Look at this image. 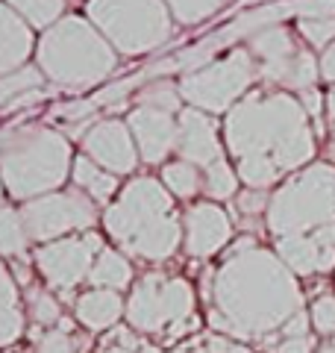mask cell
<instances>
[{"label":"cell","mask_w":335,"mask_h":353,"mask_svg":"<svg viewBox=\"0 0 335 353\" xmlns=\"http://www.w3.org/2000/svg\"><path fill=\"white\" fill-rule=\"evenodd\" d=\"M223 148L244 185L267 189L315 157V136L309 112L294 94L253 88L223 118Z\"/></svg>","instance_id":"6da1fadb"},{"label":"cell","mask_w":335,"mask_h":353,"mask_svg":"<svg viewBox=\"0 0 335 353\" xmlns=\"http://www.w3.org/2000/svg\"><path fill=\"white\" fill-rule=\"evenodd\" d=\"M212 327L241 339L283 330L288 318L300 312V289L292 268L276 253L259 248L230 256L221 265L212 280Z\"/></svg>","instance_id":"7a4b0ae2"},{"label":"cell","mask_w":335,"mask_h":353,"mask_svg":"<svg viewBox=\"0 0 335 353\" xmlns=\"http://www.w3.org/2000/svg\"><path fill=\"white\" fill-rule=\"evenodd\" d=\"M103 227L127 256L148 262L171 259L183 245V218L174 209V194L153 176L130 180L106 206Z\"/></svg>","instance_id":"3957f363"},{"label":"cell","mask_w":335,"mask_h":353,"mask_svg":"<svg viewBox=\"0 0 335 353\" xmlns=\"http://www.w3.org/2000/svg\"><path fill=\"white\" fill-rule=\"evenodd\" d=\"M36 65L59 92L80 94L106 83L118 68V50L85 15H65L41 32Z\"/></svg>","instance_id":"277c9868"},{"label":"cell","mask_w":335,"mask_h":353,"mask_svg":"<svg viewBox=\"0 0 335 353\" xmlns=\"http://www.w3.org/2000/svg\"><path fill=\"white\" fill-rule=\"evenodd\" d=\"M74 159L68 136L53 127L27 124L0 136V183L21 203L59 192L71 176Z\"/></svg>","instance_id":"5b68a950"},{"label":"cell","mask_w":335,"mask_h":353,"mask_svg":"<svg viewBox=\"0 0 335 353\" xmlns=\"http://www.w3.org/2000/svg\"><path fill=\"white\" fill-rule=\"evenodd\" d=\"M85 18L103 32L118 57H144L174 36V15L165 0H88Z\"/></svg>","instance_id":"8992f818"},{"label":"cell","mask_w":335,"mask_h":353,"mask_svg":"<svg viewBox=\"0 0 335 353\" xmlns=\"http://www.w3.org/2000/svg\"><path fill=\"white\" fill-rule=\"evenodd\" d=\"M335 224V168L309 165L271 194L267 227L276 239L315 233Z\"/></svg>","instance_id":"52a82bcc"},{"label":"cell","mask_w":335,"mask_h":353,"mask_svg":"<svg viewBox=\"0 0 335 353\" xmlns=\"http://www.w3.org/2000/svg\"><path fill=\"white\" fill-rule=\"evenodd\" d=\"M259 77L247 48H232L215 62L180 77V94L188 106L209 115H223L253 92Z\"/></svg>","instance_id":"ba28073f"},{"label":"cell","mask_w":335,"mask_h":353,"mask_svg":"<svg viewBox=\"0 0 335 353\" xmlns=\"http://www.w3.org/2000/svg\"><path fill=\"white\" fill-rule=\"evenodd\" d=\"M262 80L274 83L283 92H309L321 77V59L297 41V36L283 24L265 27L244 41Z\"/></svg>","instance_id":"9c48e42d"},{"label":"cell","mask_w":335,"mask_h":353,"mask_svg":"<svg viewBox=\"0 0 335 353\" xmlns=\"http://www.w3.org/2000/svg\"><path fill=\"white\" fill-rule=\"evenodd\" d=\"M194 289L192 283L183 277H165V274H144V277L132 285L130 301H127V318L130 324L141 330V333H159V330H171V339L180 333H188L194 318Z\"/></svg>","instance_id":"30bf717a"},{"label":"cell","mask_w":335,"mask_h":353,"mask_svg":"<svg viewBox=\"0 0 335 353\" xmlns=\"http://www.w3.org/2000/svg\"><path fill=\"white\" fill-rule=\"evenodd\" d=\"M21 218H24L30 241L50 245L56 239L88 233L97 224V206L85 192L74 185V189L50 192L24 203L21 206Z\"/></svg>","instance_id":"8fae6325"},{"label":"cell","mask_w":335,"mask_h":353,"mask_svg":"<svg viewBox=\"0 0 335 353\" xmlns=\"http://www.w3.org/2000/svg\"><path fill=\"white\" fill-rule=\"evenodd\" d=\"M100 250H103V239L88 230V233L65 236L50 241V245H41L36 253V265L50 289L71 292L74 285L88 280Z\"/></svg>","instance_id":"7c38bea8"},{"label":"cell","mask_w":335,"mask_h":353,"mask_svg":"<svg viewBox=\"0 0 335 353\" xmlns=\"http://www.w3.org/2000/svg\"><path fill=\"white\" fill-rule=\"evenodd\" d=\"M80 145H83V157L97 162L100 168H106L115 176L132 174L136 165L141 162L130 124L121 118H97L80 136Z\"/></svg>","instance_id":"4fadbf2b"},{"label":"cell","mask_w":335,"mask_h":353,"mask_svg":"<svg viewBox=\"0 0 335 353\" xmlns=\"http://www.w3.org/2000/svg\"><path fill=\"white\" fill-rule=\"evenodd\" d=\"M176 159L197 165L200 171H206L209 165L221 162L227 157V148L218 136V118L209 112H200L194 106H185L180 115H176Z\"/></svg>","instance_id":"5bb4252c"},{"label":"cell","mask_w":335,"mask_h":353,"mask_svg":"<svg viewBox=\"0 0 335 353\" xmlns=\"http://www.w3.org/2000/svg\"><path fill=\"white\" fill-rule=\"evenodd\" d=\"M232 239V221L215 201H200L185 209L183 215V248L188 256L209 259L230 245Z\"/></svg>","instance_id":"9a60e30c"},{"label":"cell","mask_w":335,"mask_h":353,"mask_svg":"<svg viewBox=\"0 0 335 353\" xmlns=\"http://www.w3.org/2000/svg\"><path fill=\"white\" fill-rule=\"evenodd\" d=\"M127 124L144 165H162L171 153H176V132H180L176 115L150 106H132Z\"/></svg>","instance_id":"2e32d148"},{"label":"cell","mask_w":335,"mask_h":353,"mask_svg":"<svg viewBox=\"0 0 335 353\" xmlns=\"http://www.w3.org/2000/svg\"><path fill=\"white\" fill-rule=\"evenodd\" d=\"M276 253L294 274H318L335 265V224L315 233L276 239Z\"/></svg>","instance_id":"e0dca14e"},{"label":"cell","mask_w":335,"mask_h":353,"mask_svg":"<svg viewBox=\"0 0 335 353\" xmlns=\"http://www.w3.org/2000/svg\"><path fill=\"white\" fill-rule=\"evenodd\" d=\"M36 44L32 27L0 0V77L24 68L30 57H36Z\"/></svg>","instance_id":"ac0fdd59"},{"label":"cell","mask_w":335,"mask_h":353,"mask_svg":"<svg viewBox=\"0 0 335 353\" xmlns=\"http://www.w3.org/2000/svg\"><path fill=\"white\" fill-rule=\"evenodd\" d=\"M48 88H50L48 77L41 74L36 62H27L24 68L0 77V115L18 112V109H32L50 94Z\"/></svg>","instance_id":"d6986e66"},{"label":"cell","mask_w":335,"mask_h":353,"mask_svg":"<svg viewBox=\"0 0 335 353\" xmlns=\"http://www.w3.org/2000/svg\"><path fill=\"white\" fill-rule=\"evenodd\" d=\"M74 309H77V321L88 330H94V333H100V330L115 327L118 318L127 312V303L121 301V292L92 289V292L77 297Z\"/></svg>","instance_id":"ffe728a7"},{"label":"cell","mask_w":335,"mask_h":353,"mask_svg":"<svg viewBox=\"0 0 335 353\" xmlns=\"http://www.w3.org/2000/svg\"><path fill=\"white\" fill-rule=\"evenodd\" d=\"M71 180L80 192H85L94 203H112V197H118V176L100 168L97 162L88 157H77L71 168Z\"/></svg>","instance_id":"44dd1931"},{"label":"cell","mask_w":335,"mask_h":353,"mask_svg":"<svg viewBox=\"0 0 335 353\" xmlns=\"http://www.w3.org/2000/svg\"><path fill=\"white\" fill-rule=\"evenodd\" d=\"M92 289H109V292H124L132 283V265L121 250L103 248L100 256L94 259V268L88 274Z\"/></svg>","instance_id":"7402d4cb"},{"label":"cell","mask_w":335,"mask_h":353,"mask_svg":"<svg viewBox=\"0 0 335 353\" xmlns=\"http://www.w3.org/2000/svg\"><path fill=\"white\" fill-rule=\"evenodd\" d=\"M136 106H150V109H162V112L180 115L183 112V94H180V80H168V77H159V80L144 83L136 92Z\"/></svg>","instance_id":"603a6c76"},{"label":"cell","mask_w":335,"mask_h":353,"mask_svg":"<svg viewBox=\"0 0 335 353\" xmlns=\"http://www.w3.org/2000/svg\"><path fill=\"white\" fill-rule=\"evenodd\" d=\"M162 185L174 197L188 201V197H194L197 192H203V171L192 162H183V159L165 162L162 165Z\"/></svg>","instance_id":"cb8c5ba5"},{"label":"cell","mask_w":335,"mask_h":353,"mask_svg":"<svg viewBox=\"0 0 335 353\" xmlns=\"http://www.w3.org/2000/svg\"><path fill=\"white\" fill-rule=\"evenodd\" d=\"M3 3L24 18L32 30L41 32L65 18V0H3Z\"/></svg>","instance_id":"d4e9b609"},{"label":"cell","mask_w":335,"mask_h":353,"mask_svg":"<svg viewBox=\"0 0 335 353\" xmlns=\"http://www.w3.org/2000/svg\"><path fill=\"white\" fill-rule=\"evenodd\" d=\"M30 245L24 218H21V209L12 206H0V256H24Z\"/></svg>","instance_id":"484cf974"},{"label":"cell","mask_w":335,"mask_h":353,"mask_svg":"<svg viewBox=\"0 0 335 353\" xmlns=\"http://www.w3.org/2000/svg\"><path fill=\"white\" fill-rule=\"evenodd\" d=\"M176 24L183 27H197L203 21L215 18L221 9H227L232 0H165Z\"/></svg>","instance_id":"4316f807"},{"label":"cell","mask_w":335,"mask_h":353,"mask_svg":"<svg viewBox=\"0 0 335 353\" xmlns=\"http://www.w3.org/2000/svg\"><path fill=\"white\" fill-rule=\"evenodd\" d=\"M203 192L209 201H230V197H236L238 192V171L230 165V159L223 157L221 162L209 165L203 171Z\"/></svg>","instance_id":"83f0119b"},{"label":"cell","mask_w":335,"mask_h":353,"mask_svg":"<svg viewBox=\"0 0 335 353\" xmlns=\"http://www.w3.org/2000/svg\"><path fill=\"white\" fill-rule=\"evenodd\" d=\"M97 103L92 101V97H71V101H65V103H56L50 109V118L56 121V124H74L77 130L80 127H92L94 121H97Z\"/></svg>","instance_id":"f1b7e54d"},{"label":"cell","mask_w":335,"mask_h":353,"mask_svg":"<svg viewBox=\"0 0 335 353\" xmlns=\"http://www.w3.org/2000/svg\"><path fill=\"white\" fill-rule=\"evenodd\" d=\"M27 303H30V315H32V321H36V324L50 327V324H59L62 321V309H59L56 297L48 289H39V285H32V289L27 292Z\"/></svg>","instance_id":"f546056e"},{"label":"cell","mask_w":335,"mask_h":353,"mask_svg":"<svg viewBox=\"0 0 335 353\" xmlns=\"http://www.w3.org/2000/svg\"><path fill=\"white\" fill-rule=\"evenodd\" d=\"M297 30L309 44L327 50L335 41V15H323V18H297Z\"/></svg>","instance_id":"4dcf8cb0"},{"label":"cell","mask_w":335,"mask_h":353,"mask_svg":"<svg viewBox=\"0 0 335 353\" xmlns=\"http://www.w3.org/2000/svg\"><path fill=\"white\" fill-rule=\"evenodd\" d=\"M21 333H24V315H21V306L3 309V312H0V347H9L12 341H18Z\"/></svg>","instance_id":"1f68e13d"},{"label":"cell","mask_w":335,"mask_h":353,"mask_svg":"<svg viewBox=\"0 0 335 353\" xmlns=\"http://www.w3.org/2000/svg\"><path fill=\"white\" fill-rule=\"evenodd\" d=\"M77 341L71 339V333H62V330H50V333H41L36 353H74Z\"/></svg>","instance_id":"d6a6232c"},{"label":"cell","mask_w":335,"mask_h":353,"mask_svg":"<svg viewBox=\"0 0 335 353\" xmlns=\"http://www.w3.org/2000/svg\"><path fill=\"white\" fill-rule=\"evenodd\" d=\"M312 324L321 333H335V297H321L312 306Z\"/></svg>","instance_id":"836d02e7"},{"label":"cell","mask_w":335,"mask_h":353,"mask_svg":"<svg viewBox=\"0 0 335 353\" xmlns=\"http://www.w3.org/2000/svg\"><path fill=\"white\" fill-rule=\"evenodd\" d=\"M12 306H18V285L12 280V274L6 271V265L0 262V312Z\"/></svg>","instance_id":"e575fe53"},{"label":"cell","mask_w":335,"mask_h":353,"mask_svg":"<svg viewBox=\"0 0 335 353\" xmlns=\"http://www.w3.org/2000/svg\"><path fill=\"white\" fill-rule=\"evenodd\" d=\"M267 203H271V197L265 194V189H247V192L238 194V209L244 215L262 212V209H267Z\"/></svg>","instance_id":"d590c367"},{"label":"cell","mask_w":335,"mask_h":353,"mask_svg":"<svg viewBox=\"0 0 335 353\" xmlns=\"http://www.w3.org/2000/svg\"><path fill=\"white\" fill-rule=\"evenodd\" d=\"M300 103H303V109L309 112V118H321V106H323V101H321V94L315 92V88H309V92H300Z\"/></svg>","instance_id":"8d00e7d4"},{"label":"cell","mask_w":335,"mask_h":353,"mask_svg":"<svg viewBox=\"0 0 335 353\" xmlns=\"http://www.w3.org/2000/svg\"><path fill=\"white\" fill-rule=\"evenodd\" d=\"M312 350V339L309 336H297V339H285L276 347V353H309Z\"/></svg>","instance_id":"74e56055"},{"label":"cell","mask_w":335,"mask_h":353,"mask_svg":"<svg viewBox=\"0 0 335 353\" xmlns=\"http://www.w3.org/2000/svg\"><path fill=\"white\" fill-rule=\"evenodd\" d=\"M321 77L327 83H335V41L323 50V57H321Z\"/></svg>","instance_id":"f35d334b"},{"label":"cell","mask_w":335,"mask_h":353,"mask_svg":"<svg viewBox=\"0 0 335 353\" xmlns=\"http://www.w3.org/2000/svg\"><path fill=\"white\" fill-rule=\"evenodd\" d=\"M306 324H309V318H306L303 312H297L294 318H288L283 330H285L288 339H297V336H306Z\"/></svg>","instance_id":"ab89813d"},{"label":"cell","mask_w":335,"mask_h":353,"mask_svg":"<svg viewBox=\"0 0 335 353\" xmlns=\"http://www.w3.org/2000/svg\"><path fill=\"white\" fill-rule=\"evenodd\" d=\"M327 115H329V121L335 124V88H332V92L327 94Z\"/></svg>","instance_id":"60d3db41"},{"label":"cell","mask_w":335,"mask_h":353,"mask_svg":"<svg viewBox=\"0 0 335 353\" xmlns=\"http://www.w3.org/2000/svg\"><path fill=\"white\" fill-rule=\"evenodd\" d=\"M139 353H162V350H159V347H156V345H144V347H141Z\"/></svg>","instance_id":"b9f144b4"},{"label":"cell","mask_w":335,"mask_h":353,"mask_svg":"<svg viewBox=\"0 0 335 353\" xmlns=\"http://www.w3.org/2000/svg\"><path fill=\"white\" fill-rule=\"evenodd\" d=\"M106 353H132V350H127V347H118V345H112Z\"/></svg>","instance_id":"7bdbcfd3"},{"label":"cell","mask_w":335,"mask_h":353,"mask_svg":"<svg viewBox=\"0 0 335 353\" xmlns=\"http://www.w3.org/2000/svg\"><path fill=\"white\" fill-rule=\"evenodd\" d=\"M230 353H253V350H247V347H232Z\"/></svg>","instance_id":"ee69618b"},{"label":"cell","mask_w":335,"mask_h":353,"mask_svg":"<svg viewBox=\"0 0 335 353\" xmlns=\"http://www.w3.org/2000/svg\"><path fill=\"white\" fill-rule=\"evenodd\" d=\"M318 353H335V345H329V347H321Z\"/></svg>","instance_id":"f6af8a7d"},{"label":"cell","mask_w":335,"mask_h":353,"mask_svg":"<svg viewBox=\"0 0 335 353\" xmlns=\"http://www.w3.org/2000/svg\"><path fill=\"white\" fill-rule=\"evenodd\" d=\"M3 192H6V189H3V183H0V206H3Z\"/></svg>","instance_id":"bcb514c9"},{"label":"cell","mask_w":335,"mask_h":353,"mask_svg":"<svg viewBox=\"0 0 335 353\" xmlns=\"http://www.w3.org/2000/svg\"><path fill=\"white\" fill-rule=\"evenodd\" d=\"M332 136H335V124H332Z\"/></svg>","instance_id":"7dc6e473"}]
</instances>
